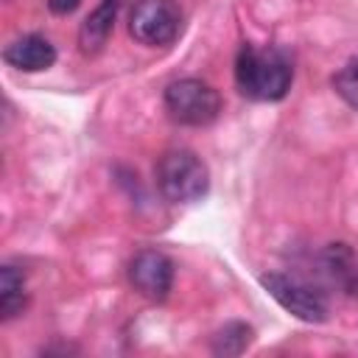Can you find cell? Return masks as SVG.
Segmentation results:
<instances>
[{"label": "cell", "mask_w": 358, "mask_h": 358, "mask_svg": "<svg viewBox=\"0 0 358 358\" xmlns=\"http://www.w3.org/2000/svg\"><path fill=\"white\" fill-rule=\"evenodd\" d=\"M291 81H294V67L285 50L241 45L235 56V84L241 95L252 101L274 103L288 95Z\"/></svg>", "instance_id": "1"}, {"label": "cell", "mask_w": 358, "mask_h": 358, "mask_svg": "<svg viewBox=\"0 0 358 358\" xmlns=\"http://www.w3.org/2000/svg\"><path fill=\"white\" fill-rule=\"evenodd\" d=\"M157 190L171 204H193L201 201L210 190V171L204 159L187 148H171L159 157L157 168Z\"/></svg>", "instance_id": "2"}, {"label": "cell", "mask_w": 358, "mask_h": 358, "mask_svg": "<svg viewBox=\"0 0 358 358\" xmlns=\"http://www.w3.org/2000/svg\"><path fill=\"white\" fill-rule=\"evenodd\" d=\"M165 112L182 126H210L221 112V95L201 78H176L165 87Z\"/></svg>", "instance_id": "3"}, {"label": "cell", "mask_w": 358, "mask_h": 358, "mask_svg": "<svg viewBox=\"0 0 358 358\" xmlns=\"http://www.w3.org/2000/svg\"><path fill=\"white\" fill-rule=\"evenodd\" d=\"M129 34L145 48H165L182 34V11L176 0H134Z\"/></svg>", "instance_id": "4"}, {"label": "cell", "mask_w": 358, "mask_h": 358, "mask_svg": "<svg viewBox=\"0 0 358 358\" xmlns=\"http://www.w3.org/2000/svg\"><path fill=\"white\" fill-rule=\"evenodd\" d=\"M260 285L291 316H296L302 322H310V324H319V322L327 319V302H324L322 291H316L313 285L299 282L296 277H288V274H280V271L260 274Z\"/></svg>", "instance_id": "5"}, {"label": "cell", "mask_w": 358, "mask_h": 358, "mask_svg": "<svg viewBox=\"0 0 358 358\" xmlns=\"http://www.w3.org/2000/svg\"><path fill=\"white\" fill-rule=\"evenodd\" d=\"M126 274L131 288L151 302H162L173 288V260L159 249H140L129 260Z\"/></svg>", "instance_id": "6"}, {"label": "cell", "mask_w": 358, "mask_h": 358, "mask_svg": "<svg viewBox=\"0 0 358 358\" xmlns=\"http://www.w3.org/2000/svg\"><path fill=\"white\" fill-rule=\"evenodd\" d=\"M3 62L22 73H39V70L53 67L56 48L42 34H22L3 48Z\"/></svg>", "instance_id": "7"}, {"label": "cell", "mask_w": 358, "mask_h": 358, "mask_svg": "<svg viewBox=\"0 0 358 358\" xmlns=\"http://www.w3.org/2000/svg\"><path fill=\"white\" fill-rule=\"evenodd\" d=\"M126 0H101L81 22L78 28V50L84 56H95L101 53V48L106 45V39L112 36L115 31V20L120 14Z\"/></svg>", "instance_id": "8"}, {"label": "cell", "mask_w": 358, "mask_h": 358, "mask_svg": "<svg viewBox=\"0 0 358 358\" xmlns=\"http://www.w3.org/2000/svg\"><path fill=\"white\" fill-rule=\"evenodd\" d=\"M28 305L25 296V274L17 266H3L0 268V319L8 322L20 316Z\"/></svg>", "instance_id": "9"}, {"label": "cell", "mask_w": 358, "mask_h": 358, "mask_svg": "<svg viewBox=\"0 0 358 358\" xmlns=\"http://www.w3.org/2000/svg\"><path fill=\"white\" fill-rule=\"evenodd\" d=\"M255 330L246 322H227L215 336H213V352L215 355H241L252 344Z\"/></svg>", "instance_id": "10"}, {"label": "cell", "mask_w": 358, "mask_h": 358, "mask_svg": "<svg viewBox=\"0 0 358 358\" xmlns=\"http://www.w3.org/2000/svg\"><path fill=\"white\" fill-rule=\"evenodd\" d=\"M333 90L347 106L358 112V56H352L350 62H344V67H338V73L333 76Z\"/></svg>", "instance_id": "11"}, {"label": "cell", "mask_w": 358, "mask_h": 358, "mask_svg": "<svg viewBox=\"0 0 358 358\" xmlns=\"http://www.w3.org/2000/svg\"><path fill=\"white\" fill-rule=\"evenodd\" d=\"M78 3L81 0H48V8L53 14H59V17H67V14H73L78 8Z\"/></svg>", "instance_id": "12"}, {"label": "cell", "mask_w": 358, "mask_h": 358, "mask_svg": "<svg viewBox=\"0 0 358 358\" xmlns=\"http://www.w3.org/2000/svg\"><path fill=\"white\" fill-rule=\"evenodd\" d=\"M344 291H347L352 299H358V260H352V268H350V274H347Z\"/></svg>", "instance_id": "13"}]
</instances>
